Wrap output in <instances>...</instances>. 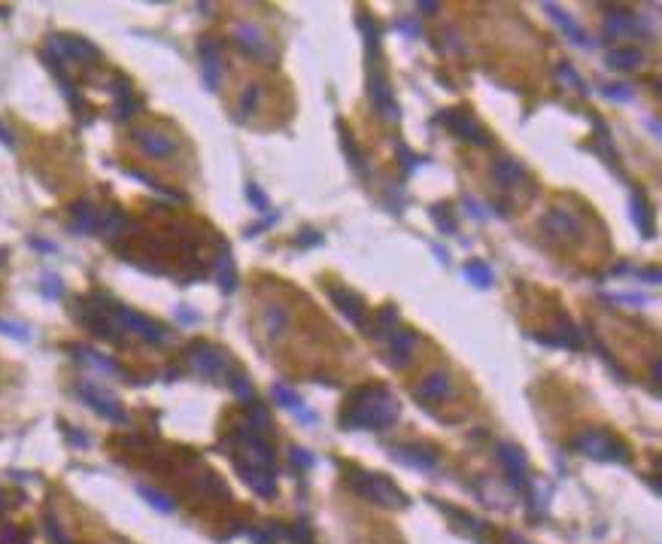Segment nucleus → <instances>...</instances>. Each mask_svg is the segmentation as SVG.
Instances as JSON below:
<instances>
[{
    "label": "nucleus",
    "mask_w": 662,
    "mask_h": 544,
    "mask_svg": "<svg viewBox=\"0 0 662 544\" xmlns=\"http://www.w3.org/2000/svg\"><path fill=\"white\" fill-rule=\"evenodd\" d=\"M401 417V401L389 387H358L340 411L343 429H392Z\"/></svg>",
    "instance_id": "nucleus-1"
},
{
    "label": "nucleus",
    "mask_w": 662,
    "mask_h": 544,
    "mask_svg": "<svg viewBox=\"0 0 662 544\" xmlns=\"http://www.w3.org/2000/svg\"><path fill=\"white\" fill-rule=\"evenodd\" d=\"M572 447L586 459H596V463H629V450L620 438H614L605 429H586L572 441Z\"/></svg>",
    "instance_id": "nucleus-2"
},
{
    "label": "nucleus",
    "mask_w": 662,
    "mask_h": 544,
    "mask_svg": "<svg viewBox=\"0 0 662 544\" xmlns=\"http://www.w3.org/2000/svg\"><path fill=\"white\" fill-rule=\"evenodd\" d=\"M349 487H353L358 496L374 502L380 508H407V499L395 483H392L386 474H377V472H353L349 474Z\"/></svg>",
    "instance_id": "nucleus-3"
},
{
    "label": "nucleus",
    "mask_w": 662,
    "mask_h": 544,
    "mask_svg": "<svg viewBox=\"0 0 662 544\" xmlns=\"http://www.w3.org/2000/svg\"><path fill=\"white\" fill-rule=\"evenodd\" d=\"M368 61H371V73H368V98H371V104H374V113L386 122H398L401 107H398L395 95H392V86L386 82V77H383L377 49H368Z\"/></svg>",
    "instance_id": "nucleus-4"
},
{
    "label": "nucleus",
    "mask_w": 662,
    "mask_h": 544,
    "mask_svg": "<svg viewBox=\"0 0 662 544\" xmlns=\"http://www.w3.org/2000/svg\"><path fill=\"white\" fill-rule=\"evenodd\" d=\"M438 122L443 125V128H450L459 140H465V143H474V146H489V143H492V137L471 119V113L459 110V107H456V110L438 113Z\"/></svg>",
    "instance_id": "nucleus-5"
},
{
    "label": "nucleus",
    "mask_w": 662,
    "mask_h": 544,
    "mask_svg": "<svg viewBox=\"0 0 662 544\" xmlns=\"http://www.w3.org/2000/svg\"><path fill=\"white\" fill-rule=\"evenodd\" d=\"M79 396L97 417H104V420H110V423H128V414H125L122 401L116 398L113 392L100 389L95 383H79Z\"/></svg>",
    "instance_id": "nucleus-6"
},
{
    "label": "nucleus",
    "mask_w": 662,
    "mask_h": 544,
    "mask_svg": "<svg viewBox=\"0 0 662 544\" xmlns=\"http://www.w3.org/2000/svg\"><path fill=\"white\" fill-rule=\"evenodd\" d=\"M113 316L119 320L122 329H128V332H134V334H140V338L149 341V344H161V341H167V329H164L161 322L149 320V316L137 313V311H131V307H125V304H113Z\"/></svg>",
    "instance_id": "nucleus-7"
},
{
    "label": "nucleus",
    "mask_w": 662,
    "mask_h": 544,
    "mask_svg": "<svg viewBox=\"0 0 662 544\" xmlns=\"http://www.w3.org/2000/svg\"><path fill=\"white\" fill-rule=\"evenodd\" d=\"M46 52H52L61 61H82V64H95L100 58L97 46L88 43L86 37H52Z\"/></svg>",
    "instance_id": "nucleus-8"
},
{
    "label": "nucleus",
    "mask_w": 662,
    "mask_h": 544,
    "mask_svg": "<svg viewBox=\"0 0 662 544\" xmlns=\"http://www.w3.org/2000/svg\"><path fill=\"white\" fill-rule=\"evenodd\" d=\"M189 359H191V368L198 374H204V378H225L228 374V359H225L222 350H216L210 344H200V341L191 344Z\"/></svg>",
    "instance_id": "nucleus-9"
},
{
    "label": "nucleus",
    "mask_w": 662,
    "mask_h": 544,
    "mask_svg": "<svg viewBox=\"0 0 662 544\" xmlns=\"http://www.w3.org/2000/svg\"><path fill=\"white\" fill-rule=\"evenodd\" d=\"M234 43H237L249 58H262L265 64H274V55H276L274 46L267 43V37L255 28V24H246V22L237 24V28H234Z\"/></svg>",
    "instance_id": "nucleus-10"
},
{
    "label": "nucleus",
    "mask_w": 662,
    "mask_h": 544,
    "mask_svg": "<svg viewBox=\"0 0 662 544\" xmlns=\"http://www.w3.org/2000/svg\"><path fill=\"white\" fill-rule=\"evenodd\" d=\"M234 468H237V474L243 478V483H246L253 492H258L262 499H274L276 496V474L274 472H265V468L246 463L243 456H234Z\"/></svg>",
    "instance_id": "nucleus-11"
},
{
    "label": "nucleus",
    "mask_w": 662,
    "mask_h": 544,
    "mask_svg": "<svg viewBox=\"0 0 662 544\" xmlns=\"http://www.w3.org/2000/svg\"><path fill=\"white\" fill-rule=\"evenodd\" d=\"M601 31H605L608 40H614V37H635V33H647V24H644L638 15H632L629 10H610V13H605Z\"/></svg>",
    "instance_id": "nucleus-12"
},
{
    "label": "nucleus",
    "mask_w": 662,
    "mask_h": 544,
    "mask_svg": "<svg viewBox=\"0 0 662 544\" xmlns=\"http://www.w3.org/2000/svg\"><path fill=\"white\" fill-rule=\"evenodd\" d=\"M134 143L143 149L149 158H167L177 153V140H173L171 134L155 131V128H137L134 131Z\"/></svg>",
    "instance_id": "nucleus-13"
},
{
    "label": "nucleus",
    "mask_w": 662,
    "mask_h": 544,
    "mask_svg": "<svg viewBox=\"0 0 662 544\" xmlns=\"http://www.w3.org/2000/svg\"><path fill=\"white\" fill-rule=\"evenodd\" d=\"M496 456H498V463L505 465L510 487H514V490H526V453H523V447L507 444V441H505V444L496 447Z\"/></svg>",
    "instance_id": "nucleus-14"
},
{
    "label": "nucleus",
    "mask_w": 662,
    "mask_h": 544,
    "mask_svg": "<svg viewBox=\"0 0 662 544\" xmlns=\"http://www.w3.org/2000/svg\"><path fill=\"white\" fill-rule=\"evenodd\" d=\"M200 77L207 91H216L222 82V49L216 40H200Z\"/></svg>",
    "instance_id": "nucleus-15"
},
{
    "label": "nucleus",
    "mask_w": 662,
    "mask_h": 544,
    "mask_svg": "<svg viewBox=\"0 0 662 544\" xmlns=\"http://www.w3.org/2000/svg\"><path fill=\"white\" fill-rule=\"evenodd\" d=\"M392 459L407 468H416V472H434L438 468V453H434L432 447H423V444H401V447H392Z\"/></svg>",
    "instance_id": "nucleus-16"
},
{
    "label": "nucleus",
    "mask_w": 662,
    "mask_h": 544,
    "mask_svg": "<svg viewBox=\"0 0 662 544\" xmlns=\"http://www.w3.org/2000/svg\"><path fill=\"white\" fill-rule=\"evenodd\" d=\"M544 228H547L553 238L581 240V219H577L568 207H553V210L544 216Z\"/></svg>",
    "instance_id": "nucleus-17"
},
{
    "label": "nucleus",
    "mask_w": 662,
    "mask_h": 544,
    "mask_svg": "<svg viewBox=\"0 0 662 544\" xmlns=\"http://www.w3.org/2000/svg\"><path fill=\"white\" fill-rule=\"evenodd\" d=\"M271 398H274L280 407H286L289 414H295L301 423H307V426L316 423V414L310 411V407L304 405V398H301L292 387H286V383H274V387H271Z\"/></svg>",
    "instance_id": "nucleus-18"
},
{
    "label": "nucleus",
    "mask_w": 662,
    "mask_h": 544,
    "mask_svg": "<svg viewBox=\"0 0 662 544\" xmlns=\"http://www.w3.org/2000/svg\"><path fill=\"white\" fill-rule=\"evenodd\" d=\"M452 392V380H450V374L447 371H432L429 378H423V383L413 389V396L416 401H425V405H434V401H443Z\"/></svg>",
    "instance_id": "nucleus-19"
},
{
    "label": "nucleus",
    "mask_w": 662,
    "mask_h": 544,
    "mask_svg": "<svg viewBox=\"0 0 662 544\" xmlns=\"http://www.w3.org/2000/svg\"><path fill=\"white\" fill-rule=\"evenodd\" d=\"M329 295L334 301V307L347 316L353 325H365V304H362V298L356 295V292H349L347 286H331L329 289Z\"/></svg>",
    "instance_id": "nucleus-20"
},
{
    "label": "nucleus",
    "mask_w": 662,
    "mask_h": 544,
    "mask_svg": "<svg viewBox=\"0 0 662 544\" xmlns=\"http://www.w3.org/2000/svg\"><path fill=\"white\" fill-rule=\"evenodd\" d=\"M544 13H547L550 19L556 22L559 28H562V31L568 33V40H572L574 46H581V49H596V40H586V33H583V28H581V24H577V22H574L568 13H562V10H559L556 3H544Z\"/></svg>",
    "instance_id": "nucleus-21"
},
{
    "label": "nucleus",
    "mask_w": 662,
    "mask_h": 544,
    "mask_svg": "<svg viewBox=\"0 0 662 544\" xmlns=\"http://www.w3.org/2000/svg\"><path fill=\"white\" fill-rule=\"evenodd\" d=\"M413 347H416V334L407 332V329H395L389 334V365L392 368H404L410 362V356H413Z\"/></svg>",
    "instance_id": "nucleus-22"
},
{
    "label": "nucleus",
    "mask_w": 662,
    "mask_h": 544,
    "mask_svg": "<svg viewBox=\"0 0 662 544\" xmlns=\"http://www.w3.org/2000/svg\"><path fill=\"white\" fill-rule=\"evenodd\" d=\"M70 231L73 234H95L100 231V213L88 201H77L70 207Z\"/></svg>",
    "instance_id": "nucleus-23"
},
{
    "label": "nucleus",
    "mask_w": 662,
    "mask_h": 544,
    "mask_svg": "<svg viewBox=\"0 0 662 544\" xmlns=\"http://www.w3.org/2000/svg\"><path fill=\"white\" fill-rule=\"evenodd\" d=\"M526 177V167L517 162V158H507V155H501L492 162V180L498 182L501 189H510V186H517L519 180Z\"/></svg>",
    "instance_id": "nucleus-24"
},
{
    "label": "nucleus",
    "mask_w": 662,
    "mask_h": 544,
    "mask_svg": "<svg viewBox=\"0 0 662 544\" xmlns=\"http://www.w3.org/2000/svg\"><path fill=\"white\" fill-rule=\"evenodd\" d=\"M243 411H246V420H249L246 426H249V429H253L255 435H262V438H265V435H271L274 426H271V414H267L265 401L249 398L246 405H243Z\"/></svg>",
    "instance_id": "nucleus-25"
},
{
    "label": "nucleus",
    "mask_w": 662,
    "mask_h": 544,
    "mask_svg": "<svg viewBox=\"0 0 662 544\" xmlns=\"http://www.w3.org/2000/svg\"><path fill=\"white\" fill-rule=\"evenodd\" d=\"M216 280H219V289L222 292H234L237 289V271H234V258H231V249L222 244L219 249V258H216Z\"/></svg>",
    "instance_id": "nucleus-26"
},
{
    "label": "nucleus",
    "mask_w": 662,
    "mask_h": 544,
    "mask_svg": "<svg viewBox=\"0 0 662 544\" xmlns=\"http://www.w3.org/2000/svg\"><path fill=\"white\" fill-rule=\"evenodd\" d=\"M398 320H401L398 304L380 307V313L374 316V322H371V329H368V334H371V338H386V334H392V332L398 329Z\"/></svg>",
    "instance_id": "nucleus-27"
},
{
    "label": "nucleus",
    "mask_w": 662,
    "mask_h": 544,
    "mask_svg": "<svg viewBox=\"0 0 662 544\" xmlns=\"http://www.w3.org/2000/svg\"><path fill=\"white\" fill-rule=\"evenodd\" d=\"M644 64V52L635 46H623V49H614V52H608V67L610 70H635V67Z\"/></svg>",
    "instance_id": "nucleus-28"
},
{
    "label": "nucleus",
    "mask_w": 662,
    "mask_h": 544,
    "mask_svg": "<svg viewBox=\"0 0 662 544\" xmlns=\"http://www.w3.org/2000/svg\"><path fill=\"white\" fill-rule=\"evenodd\" d=\"M632 222L644 238H653V216H650V204L644 198V192H632Z\"/></svg>",
    "instance_id": "nucleus-29"
},
{
    "label": "nucleus",
    "mask_w": 662,
    "mask_h": 544,
    "mask_svg": "<svg viewBox=\"0 0 662 544\" xmlns=\"http://www.w3.org/2000/svg\"><path fill=\"white\" fill-rule=\"evenodd\" d=\"M113 91H116V119H131L137 113V100L131 98V82L119 77L113 82Z\"/></svg>",
    "instance_id": "nucleus-30"
},
{
    "label": "nucleus",
    "mask_w": 662,
    "mask_h": 544,
    "mask_svg": "<svg viewBox=\"0 0 662 544\" xmlns=\"http://www.w3.org/2000/svg\"><path fill=\"white\" fill-rule=\"evenodd\" d=\"M262 322L267 329V338H283V332L289 325V311L283 304H267L262 313Z\"/></svg>",
    "instance_id": "nucleus-31"
},
{
    "label": "nucleus",
    "mask_w": 662,
    "mask_h": 544,
    "mask_svg": "<svg viewBox=\"0 0 662 544\" xmlns=\"http://www.w3.org/2000/svg\"><path fill=\"white\" fill-rule=\"evenodd\" d=\"M462 274H465V280L471 283V286H477V289H489L492 283H496V274H492V267L486 265V262H480V258H471V262H465Z\"/></svg>",
    "instance_id": "nucleus-32"
},
{
    "label": "nucleus",
    "mask_w": 662,
    "mask_h": 544,
    "mask_svg": "<svg viewBox=\"0 0 662 544\" xmlns=\"http://www.w3.org/2000/svg\"><path fill=\"white\" fill-rule=\"evenodd\" d=\"M73 356L79 359V362H86L91 368H97V371H107V374H119L122 368L113 362V359H107V356H100L95 353V350H88V347H73Z\"/></svg>",
    "instance_id": "nucleus-33"
},
{
    "label": "nucleus",
    "mask_w": 662,
    "mask_h": 544,
    "mask_svg": "<svg viewBox=\"0 0 662 544\" xmlns=\"http://www.w3.org/2000/svg\"><path fill=\"white\" fill-rule=\"evenodd\" d=\"M553 338L559 341V347H572V350H581V347H583L581 332H577L574 322L565 320V316H559V325H556V334H553Z\"/></svg>",
    "instance_id": "nucleus-34"
},
{
    "label": "nucleus",
    "mask_w": 662,
    "mask_h": 544,
    "mask_svg": "<svg viewBox=\"0 0 662 544\" xmlns=\"http://www.w3.org/2000/svg\"><path fill=\"white\" fill-rule=\"evenodd\" d=\"M443 511H447L452 520H459L456 526H459V529H462L465 535H471V538H480V535H483V523L477 520V517L465 514V511H456V508H443Z\"/></svg>",
    "instance_id": "nucleus-35"
},
{
    "label": "nucleus",
    "mask_w": 662,
    "mask_h": 544,
    "mask_svg": "<svg viewBox=\"0 0 662 544\" xmlns=\"http://www.w3.org/2000/svg\"><path fill=\"white\" fill-rule=\"evenodd\" d=\"M125 228H128V219H125L119 210H110L107 219H100V231H104L107 240H116L119 234H125Z\"/></svg>",
    "instance_id": "nucleus-36"
},
{
    "label": "nucleus",
    "mask_w": 662,
    "mask_h": 544,
    "mask_svg": "<svg viewBox=\"0 0 662 544\" xmlns=\"http://www.w3.org/2000/svg\"><path fill=\"white\" fill-rule=\"evenodd\" d=\"M137 492L155 508V511H161V514H171L173 508H177V505H173V499H167L164 492H158V490H152V487H137Z\"/></svg>",
    "instance_id": "nucleus-37"
},
{
    "label": "nucleus",
    "mask_w": 662,
    "mask_h": 544,
    "mask_svg": "<svg viewBox=\"0 0 662 544\" xmlns=\"http://www.w3.org/2000/svg\"><path fill=\"white\" fill-rule=\"evenodd\" d=\"M556 79L562 82V86H572V88H577L581 95H586V86H583V79L577 77V70L568 61H562V64H556Z\"/></svg>",
    "instance_id": "nucleus-38"
},
{
    "label": "nucleus",
    "mask_w": 662,
    "mask_h": 544,
    "mask_svg": "<svg viewBox=\"0 0 662 544\" xmlns=\"http://www.w3.org/2000/svg\"><path fill=\"white\" fill-rule=\"evenodd\" d=\"M340 128V143H343V153H347V158L353 162V167L358 173H365V162H362V155H358V149H356V143H353V137H349V131L343 128V125H338Z\"/></svg>",
    "instance_id": "nucleus-39"
},
{
    "label": "nucleus",
    "mask_w": 662,
    "mask_h": 544,
    "mask_svg": "<svg viewBox=\"0 0 662 544\" xmlns=\"http://www.w3.org/2000/svg\"><path fill=\"white\" fill-rule=\"evenodd\" d=\"M432 219L438 222L441 234H452V231H456V219H452V213L447 210V204H434L432 207Z\"/></svg>",
    "instance_id": "nucleus-40"
},
{
    "label": "nucleus",
    "mask_w": 662,
    "mask_h": 544,
    "mask_svg": "<svg viewBox=\"0 0 662 544\" xmlns=\"http://www.w3.org/2000/svg\"><path fill=\"white\" fill-rule=\"evenodd\" d=\"M601 95L610 98V100H620V104H629V100L635 98V88L629 86V82H614V86L601 88Z\"/></svg>",
    "instance_id": "nucleus-41"
},
{
    "label": "nucleus",
    "mask_w": 662,
    "mask_h": 544,
    "mask_svg": "<svg viewBox=\"0 0 662 544\" xmlns=\"http://www.w3.org/2000/svg\"><path fill=\"white\" fill-rule=\"evenodd\" d=\"M258 100H262V88H258L255 82H249V86L243 88V95H240V113L249 116L258 107Z\"/></svg>",
    "instance_id": "nucleus-42"
},
{
    "label": "nucleus",
    "mask_w": 662,
    "mask_h": 544,
    "mask_svg": "<svg viewBox=\"0 0 662 544\" xmlns=\"http://www.w3.org/2000/svg\"><path fill=\"white\" fill-rule=\"evenodd\" d=\"M228 387H231V392H234V396H237V398L243 401V405H246L249 398H255L253 387H249V380L243 378V374H231V378H228Z\"/></svg>",
    "instance_id": "nucleus-43"
},
{
    "label": "nucleus",
    "mask_w": 662,
    "mask_h": 544,
    "mask_svg": "<svg viewBox=\"0 0 662 544\" xmlns=\"http://www.w3.org/2000/svg\"><path fill=\"white\" fill-rule=\"evenodd\" d=\"M286 541L292 544H313V532H310V523L298 520L292 529H286Z\"/></svg>",
    "instance_id": "nucleus-44"
},
{
    "label": "nucleus",
    "mask_w": 662,
    "mask_h": 544,
    "mask_svg": "<svg viewBox=\"0 0 662 544\" xmlns=\"http://www.w3.org/2000/svg\"><path fill=\"white\" fill-rule=\"evenodd\" d=\"M246 198H249V204H253V207H255L258 213H265L267 207H271V198L265 195V192H262V186H258V182H246Z\"/></svg>",
    "instance_id": "nucleus-45"
},
{
    "label": "nucleus",
    "mask_w": 662,
    "mask_h": 544,
    "mask_svg": "<svg viewBox=\"0 0 662 544\" xmlns=\"http://www.w3.org/2000/svg\"><path fill=\"white\" fill-rule=\"evenodd\" d=\"M289 459H292V465H295V468H301V472H307V468L316 465V456L310 453L307 447H292V450H289Z\"/></svg>",
    "instance_id": "nucleus-46"
},
{
    "label": "nucleus",
    "mask_w": 662,
    "mask_h": 544,
    "mask_svg": "<svg viewBox=\"0 0 662 544\" xmlns=\"http://www.w3.org/2000/svg\"><path fill=\"white\" fill-rule=\"evenodd\" d=\"M40 292H43L46 298H61V295H64L61 277H55V274H46V277L40 280Z\"/></svg>",
    "instance_id": "nucleus-47"
},
{
    "label": "nucleus",
    "mask_w": 662,
    "mask_h": 544,
    "mask_svg": "<svg viewBox=\"0 0 662 544\" xmlns=\"http://www.w3.org/2000/svg\"><path fill=\"white\" fill-rule=\"evenodd\" d=\"M395 149H398V155H401V164H404V171H407V173H413L416 167H423V162H425V158H420L416 153H410V149H407V143H395Z\"/></svg>",
    "instance_id": "nucleus-48"
},
{
    "label": "nucleus",
    "mask_w": 662,
    "mask_h": 544,
    "mask_svg": "<svg viewBox=\"0 0 662 544\" xmlns=\"http://www.w3.org/2000/svg\"><path fill=\"white\" fill-rule=\"evenodd\" d=\"M0 332H3V334H10V338H15V341H31V332H28V325H22V322H13V320H0Z\"/></svg>",
    "instance_id": "nucleus-49"
},
{
    "label": "nucleus",
    "mask_w": 662,
    "mask_h": 544,
    "mask_svg": "<svg viewBox=\"0 0 662 544\" xmlns=\"http://www.w3.org/2000/svg\"><path fill=\"white\" fill-rule=\"evenodd\" d=\"M276 222H280V213H267L262 222L249 225V228H246V238H258V234H265V231L271 228V225H276Z\"/></svg>",
    "instance_id": "nucleus-50"
},
{
    "label": "nucleus",
    "mask_w": 662,
    "mask_h": 544,
    "mask_svg": "<svg viewBox=\"0 0 662 544\" xmlns=\"http://www.w3.org/2000/svg\"><path fill=\"white\" fill-rule=\"evenodd\" d=\"M608 301H614V304H629V307H644V304H647V295H629V292H617V295H608Z\"/></svg>",
    "instance_id": "nucleus-51"
},
{
    "label": "nucleus",
    "mask_w": 662,
    "mask_h": 544,
    "mask_svg": "<svg viewBox=\"0 0 662 544\" xmlns=\"http://www.w3.org/2000/svg\"><path fill=\"white\" fill-rule=\"evenodd\" d=\"M395 31H398V33H404V37H410V40L420 37V33H423L420 22H413V19H398V22H395Z\"/></svg>",
    "instance_id": "nucleus-52"
},
{
    "label": "nucleus",
    "mask_w": 662,
    "mask_h": 544,
    "mask_svg": "<svg viewBox=\"0 0 662 544\" xmlns=\"http://www.w3.org/2000/svg\"><path fill=\"white\" fill-rule=\"evenodd\" d=\"M0 544H28V538L15 526H6V529H0Z\"/></svg>",
    "instance_id": "nucleus-53"
},
{
    "label": "nucleus",
    "mask_w": 662,
    "mask_h": 544,
    "mask_svg": "<svg viewBox=\"0 0 662 544\" xmlns=\"http://www.w3.org/2000/svg\"><path fill=\"white\" fill-rule=\"evenodd\" d=\"M295 244H298V247H316V244H322V234H316V231H301L298 238H295Z\"/></svg>",
    "instance_id": "nucleus-54"
},
{
    "label": "nucleus",
    "mask_w": 662,
    "mask_h": 544,
    "mask_svg": "<svg viewBox=\"0 0 662 544\" xmlns=\"http://www.w3.org/2000/svg\"><path fill=\"white\" fill-rule=\"evenodd\" d=\"M465 213L474 216V219H486V216H489L486 210H480V204H477V201H471V198H465Z\"/></svg>",
    "instance_id": "nucleus-55"
},
{
    "label": "nucleus",
    "mask_w": 662,
    "mask_h": 544,
    "mask_svg": "<svg viewBox=\"0 0 662 544\" xmlns=\"http://www.w3.org/2000/svg\"><path fill=\"white\" fill-rule=\"evenodd\" d=\"M67 438H70V444H77V447H88V435L86 432H67Z\"/></svg>",
    "instance_id": "nucleus-56"
},
{
    "label": "nucleus",
    "mask_w": 662,
    "mask_h": 544,
    "mask_svg": "<svg viewBox=\"0 0 662 544\" xmlns=\"http://www.w3.org/2000/svg\"><path fill=\"white\" fill-rule=\"evenodd\" d=\"M416 10L425 13V15H434V13H438V3H434V0H420V3H416Z\"/></svg>",
    "instance_id": "nucleus-57"
},
{
    "label": "nucleus",
    "mask_w": 662,
    "mask_h": 544,
    "mask_svg": "<svg viewBox=\"0 0 662 544\" xmlns=\"http://www.w3.org/2000/svg\"><path fill=\"white\" fill-rule=\"evenodd\" d=\"M0 140H3V146H10V149H15V140H13V134L0 125Z\"/></svg>",
    "instance_id": "nucleus-58"
},
{
    "label": "nucleus",
    "mask_w": 662,
    "mask_h": 544,
    "mask_svg": "<svg viewBox=\"0 0 662 544\" xmlns=\"http://www.w3.org/2000/svg\"><path fill=\"white\" fill-rule=\"evenodd\" d=\"M31 247H37V249H46V253H55V244H49V240H31Z\"/></svg>",
    "instance_id": "nucleus-59"
},
{
    "label": "nucleus",
    "mask_w": 662,
    "mask_h": 544,
    "mask_svg": "<svg viewBox=\"0 0 662 544\" xmlns=\"http://www.w3.org/2000/svg\"><path fill=\"white\" fill-rule=\"evenodd\" d=\"M659 359H653V389H659Z\"/></svg>",
    "instance_id": "nucleus-60"
},
{
    "label": "nucleus",
    "mask_w": 662,
    "mask_h": 544,
    "mask_svg": "<svg viewBox=\"0 0 662 544\" xmlns=\"http://www.w3.org/2000/svg\"><path fill=\"white\" fill-rule=\"evenodd\" d=\"M647 128L653 131V137H659V122L656 119H647Z\"/></svg>",
    "instance_id": "nucleus-61"
},
{
    "label": "nucleus",
    "mask_w": 662,
    "mask_h": 544,
    "mask_svg": "<svg viewBox=\"0 0 662 544\" xmlns=\"http://www.w3.org/2000/svg\"><path fill=\"white\" fill-rule=\"evenodd\" d=\"M507 541H510V544H526L523 538H517V535H507Z\"/></svg>",
    "instance_id": "nucleus-62"
}]
</instances>
